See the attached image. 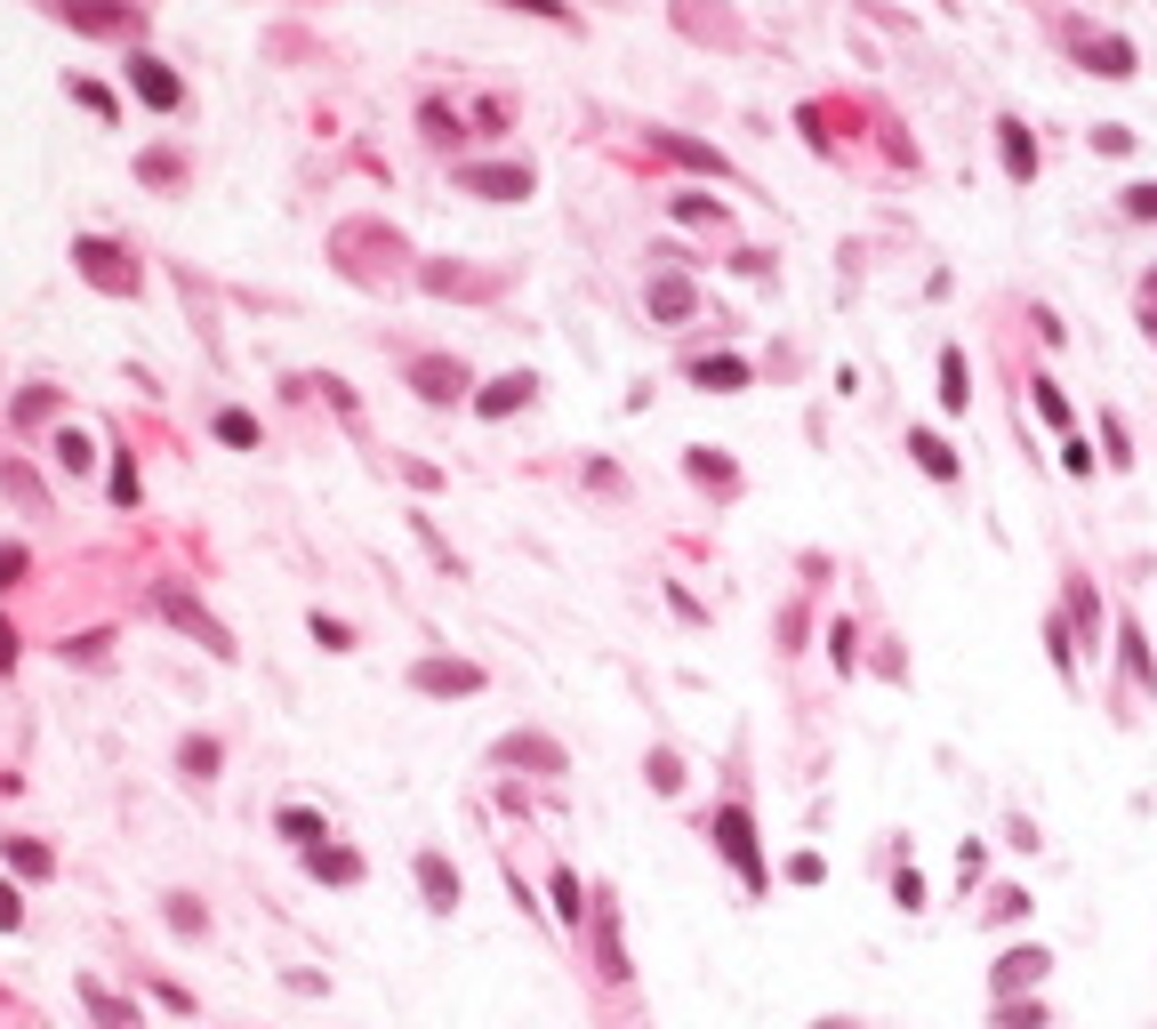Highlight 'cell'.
Here are the masks:
<instances>
[{
	"label": "cell",
	"mask_w": 1157,
	"mask_h": 1029,
	"mask_svg": "<svg viewBox=\"0 0 1157 1029\" xmlns=\"http://www.w3.org/2000/svg\"><path fill=\"white\" fill-rule=\"evenodd\" d=\"M716 852L740 869V885H747V893H764V885H772L764 852H756V820H747V797H724V812H716Z\"/></svg>",
	"instance_id": "obj_1"
},
{
	"label": "cell",
	"mask_w": 1157,
	"mask_h": 1029,
	"mask_svg": "<svg viewBox=\"0 0 1157 1029\" xmlns=\"http://www.w3.org/2000/svg\"><path fill=\"white\" fill-rule=\"evenodd\" d=\"M1045 966H1053V949H1037V941H1020V949H1005V957H997V973H989V989H997V998H1020V989H1037V981H1045Z\"/></svg>",
	"instance_id": "obj_2"
},
{
	"label": "cell",
	"mask_w": 1157,
	"mask_h": 1029,
	"mask_svg": "<svg viewBox=\"0 0 1157 1029\" xmlns=\"http://www.w3.org/2000/svg\"><path fill=\"white\" fill-rule=\"evenodd\" d=\"M129 89H138V97H145L153 113H178V97H185V81L169 73L161 57H129Z\"/></svg>",
	"instance_id": "obj_3"
},
{
	"label": "cell",
	"mask_w": 1157,
	"mask_h": 1029,
	"mask_svg": "<svg viewBox=\"0 0 1157 1029\" xmlns=\"http://www.w3.org/2000/svg\"><path fill=\"white\" fill-rule=\"evenodd\" d=\"M161 611H169V620H178V628H193L201 643H210V651H218V660H233V636H225V628H218V620H210V611H201L193 596H178V588H161Z\"/></svg>",
	"instance_id": "obj_4"
},
{
	"label": "cell",
	"mask_w": 1157,
	"mask_h": 1029,
	"mask_svg": "<svg viewBox=\"0 0 1157 1029\" xmlns=\"http://www.w3.org/2000/svg\"><path fill=\"white\" fill-rule=\"evenodd\" d=\"M411 387H419L426 402H459V394H466V362L426 354V362H411Z\"/></svg>",
	"instance_id": "obj_5"
},
{
	"label": "cell",
	"mask_w": 1157,
	"mask_h": 1029,
	"mask_svg": "<svg viewBox=\"0 0 1157 1029\" xmlns=\"http://www.w3.org/2000/svg\"><path fill=\"white\" fill-rule=\"evenodd\" d=\"M411 683H419V692H483V668H466V660H419Z\"/></svg>",
	"instance_id": "obj_6"
},
{
	"label": "cell",
	"mask_w": 1157,
	"mask_h": 1029,
	"mask_svg": "<svg viewBox=\"0 0 1157 1029\" xmlns=\"http://www.w3.org/2000/svg\"><path fill=\"white\" fill-rule=\"evenodd\" d=\"M908 459L925 467L933 483H957V474H965V467H957V451H948V442H940L933 427H916V434H908Z\"/></svg>",
	"instance_id": "obj_7"
},
{
	"label": "cell",
	"mask_w": 1157,
	"mask_h": 1029,
	"mask_svg": "<svg viewBox=\"0 0 1157 1029\" xmlns=\"http://www.w3.org/2000/svg\"><path fill=\"white\" fill-rule=\"evenodd\" d=\"M466 186H474V193H491V201H523V193H531V169H523V161H515V169L491 161V169H466Z\"/></svg>",
	"instance_id": "obj_8"
},
{
	"label": "cell",
	"mask_w": 1157,
	"mask_h": 1029,
	"mask_svg": "<svg viewBox=\"0 0 1157 1029\" xmlns=\"http://www.w3.org/2000/svg\"><path fill=\"white\" fill-rule=\"evenodd\" d=\"M419 885H426V909H442V917L459 909V869L442 852H419Z\"/></svg>",
	"instance_id": "obj_9"
},
{
	"label": "cell",
	"mask_w": 1157,
	"mask_h": 1029,
	"mask_svg": "<svg viewBox=\"0 0 1157 1029\" xmlns=\"http://www.w3.org/2000/svg\"><path fill=\"white\" fill-rule=\"evenodd\" d=\"M49 9L89 24V32H129V24H138V9H97V0H49Z\"/></svg>",
	"instance_id": "obj_10"
},
{
	"label": "cell",
	"mask_w": 1157,
	"mask_h": 1029,
	"mask_svg": "<svg viewBox=\"0 0 1157 1029\" xmlns=\"http://www.w3.org/2000/svg\"><path fill=\"white\" fill-rule=\"evenodd\" d=\"M305 869H314L322 885H354V877H362V852H346V845H314V852H305Z\"/></svg>",
	"instance_id": "obj_11"
},
{
	"label": "cell",
	"mask_w": 1157,
	"mask_h": 1029,
	"mask_svg": "<svg viewBox=\"0 0 1157 1029\" xmlns=\"http://www.w3.org/2000/svg\"><path fill=\"white\" fill-rule=\"evenodd\" d=\"M1085 64H1094V73H1109V81H1126V73H1134V49L1117 41V32H1101V41L1085 32Z\"/></svg>",
	"instance_id": "obj_12"
},
{
	"label": "cell",
	"mask_w": 1157,
	"mask_h": 1029,
	"mask_svg": "<svg viewBox=\"0 0 1157 1029\" xmlns=\"http://www.w3.org/2000/svg\"><path fill=\"white\" fill-rule=\"evenodd\" d=\"M965 402H973V370L957 347H940V410H965Z\"/></svg>",
	"instance_id": "obj_13"
},
{
	"label": "cell",
	"mask_w": 1157,
	"mask_h": 1029,
	"mask_svg": "<svg viewBox=\"0 0 1157 1029\" xmlns=\"http://www.w3.org/2000/svg\"><path fill=\"white\" fill-rule=\"evenodd\" d=\"M531 402V379L515 370V379H491V394H474V410H483V419H506V410H523Z\"/></svg>",
	"instance_id": "obj_14"
},
{
	"label": "cell",
	"mask_w": 1157,
	"mask_h": 1029,
	"mask_svg": "<svg viewBox=\"0 0 1157 1029\" xmlns=\"http://www.w3.org/2000/svg\"><path fill=\"white\" fill-rule=\"evenodd\" d=\"M997 137H1005V169H1013V178H1037V137L1020 129V121H997Z\"/></svg>",
	"instance_id": "obj_15"
},
{
	"label": "cell",
	"mask_w": 1157,
	"mask_h": 1029,
	"mask_svg": "<svg viewBox=\"0 0 1157 1029\" xmlns=\"http://www.w3.org/2000/svg\"><path fill=\"white\" fill-rule=\"evenodd\" d=\"M81 273H89V282H105V290H138V273H121L105 242H81Z\"/></svg>",
	"instance_id": "obj_16"
},
{
	"label": "cell",
	"mask_w": 1157,
	"mask_h": 1029,
	"mask_svg": "<svg viewBox=\"0 0 1157 1029\" xmlns=\"http://www.w3.org/2000/svg\"><path fill=\"white\" fill-rule=\"evenodd\" d=\"M274 829H282L290 845H305V852L330 837V829H322V812H305V805H282V812H274Z\"/></svg>",
	"instance_id": "obj_17"
},
{
	"label": "cell",
	"mask_w": 1157,
	"mask_h": 1029,
	"mask_svg": "<svg viewBox=\"0 0 1157 1029\" xmlns=\"http://www.w3.org/2000/svg\"><path fill=\"white\" fill-rule=\"evenodd\" d=\"M499 765H539V772H563V748L555 740H506Z\"/></svg>",
	"instance_id": "obj_18"
},
{
	"label": "cell",
	"mask_w": 1157,
	"mask_h": 1029,
	"mask_svg": "<svg viewBox=\"0 0 1157 1029\" xmlns=\"http://www.w3.org/2000/svg\"><path fill=\"white\" fill-rule=\"evenodd\" d=\"M652 146L675 153V161H692V169H707V178H724V153H716V146H692V137H667V129L652 137Z\"/></svg>",
	"instance_id": "obj_19"
},
{
	"label": "cell",
	"mask_w": 1157,
	"mask_h": 1029,
	"mask_svg": "<svg viewBox=\"0 0 1157 1029\" xmlns=\"http://www.w3.org/2000/svg\"><path fill=\"white\" fill-rule=\"evenodd\" d=\"M692 379H700V387H716V394H740V387H747V362H740V354H716V362H700Z\"/></svg>",
	"instance_id": "obj_20"
},
{
	"label": "cell",
	"mask_w": 1157,
	"mask_h": 1029,
	"mask_svg": "<svg viewBox=\"0 0 1157 1029\" xmlns=\"http://www.w3.org/2000/svg\"><path fill=\"white\" fill-rule=\"evenodd\" d=\"M1069 611H1077V628H1085V643H1101V596L1085 588V579H1069Z\"/></svg>",
	"instance_id": "obj_21"
},
{
	"label": "cell",
	"mask_w": 1157,
	"mask_h": 1029,
	"mask_svg": "<svg viewBox=\"0 0 1157 1029\" xmlns=\"http://www.w3.org/2000/svg\"><path fill=\"white\" fill-rule=\"evenodd\" d=\"M652 314L684 322V314H692V282H652Z\"/></svg>",
	"instance_id": "obj_22"
},
{
	"label": "cell",
	"mask_w": 1157,
	"mask_h": 1029,
	"mask_svg": "<svg viewBox=\"0 0 1157 1029\" xmlns=\"http://www.w3.org/2000/svg\"><path fill=\"white\" fill-rule=\"evenodd\" d=\"M555 909H563L571 933H578V917H587V893H578V877H571V869H555Z\"/></svg>",
	"instance_id": "obj_23"
},
{
	"label": "cell",
	"mask_w": 1157,
	"mask_h": 1029,
	"mask_svg": "<svg viewBox=\"0 0 1157 1029\" xmlns=\"http://www.w3.org/2000/svg\"><path fill=\"white\" fill-rule=\"evenodd\" d=\"M218 442H233V451H250V442H258V419H250V410H218Z\"/></svg>",
	"instance_id": "obj_24"
},
{
	"label": "cell",
	"mask_w": 1157,
	"mask_h": 1029,
	"mask_svg": "<svg viewBox=\"0 0 1157 1029\" xmlns=\"http://www.w3.org/2000/svg\"><path fill=\"white\" fill-rule=\"evenodd\" d=\"M997 1029H1045V1006L1029 998V1006H1020V998H997Z\"/></svg>",
	"instance_id": "obj_25"
},
{
	"label": "cell",
	"mask_w": 1157,
	"mask_h": 1029,
	"mask_svg": "<svg viewBox=\"0 0 1157 1029\" xmlns=\"http://www.w3.org/2000/svg\"><path fill=\"white\" fill-rule=\"evenodd\" d=\"M178 765H185L193 780H210V772H218V740H185V748H178Z\"/></svg>",
	"instance_id": "obj_26"
},
{
	"label": "cell",
	"mask_w": 1157,
	"mask_h": 1029,
	"mask_svg": "<svg viewBox=\"0 0 1157 1029\" xmlns=\"http://www.w3.org/2000/svg\"><path fill=\"white\" fill-rule=\"evenodd\" d=\"M314 643H322V651H354V628H346V620H322V611H314Z\"/></svg>",
	"instance_id": "obj_27"
},
{
	"label": "cell",
	"mask_w": 1157,
	"mask_h": 1029,
	"mask_svg": "<svg viewBox=\"0 0 1157 1029\" xmlns=\"http://www.w3.org/2000/svg\"><path fill=\"white\" fill-rule=\"evenodd\" d=\"M1020 909H1029L1020 885H997V893H989V925H1005V917H1020Z\"/></svg>",
	"instance_id": "obj_28"
},
{
	"label": "cell",
	"mask_w": 1157,
	"mask_h": 1029,
	"mask_svg": "<svg viewBox=\"0 0 1157 1029\" xmlns=\"http://www.w3.org/2000/svg\"><path fill=\"white\" fill-rule=\"evenodd\" d=\"M1126 668H1134V683H1157V668H1149V651H1141V628H1126Z\"/></svg>",
	"instance_id": "obj_29"
},
{
	"label": "cell",
	"mask_w": 1157,
	"mask_h": 1029,
	"mask_svg": "<svg viewBox=\"0 0 1157 1029\" xmlns=\"http://www.w3.org/2000/svg\"><path fill=\"white\" fill-rule=\"evenodd\" d=\"M9 861H17V869H24V877H49V852H41V845H24V837H17V845H9Z\"/></svg>",
	"instance_id": "obj_30"
},
{
	"label": "cell",
	"mask_w": 1157,
	"mask_h": 1029,
	"mask_svg": "<svg viewBox=\"0 0 1157 1029\" xmlns=\"http://www.w3.org/2000/svg\"><path fill=\"white\" fill-rule=\"evenodd\" d=\"M506 9H523V17H547V24H571V9H563V0H506Z\"/></svg>",
	"instance_id": "obj_31"
},
{
	"label": "cell",
	"mask_w": 1157,
	"mask_h": 1029,
	"mask_svg": "<svg viewBox=\"0 0 1157 1029\" xmlns=\"http://www.w3.org/2000/svg\"><path fill=\"white\" fill-rule=\"evenodd\" d=\"M1029 387H1037V410H1045V419H1053V427H1062V419H1069V402H1062V394H1053V379H1029Z\"/></svg>",
	"instance_id": "obj_32"
},
{
	"label": "cell",
	"mask_w": 1157,
	"mask_h": 1029,
	"mask_svg": "<svg viewBox=\"0 0 1157 1029\" xmlns=\"http://www.w3.org/2000/svg\"><path fill=\"white\" fill-rule=\"evenodd\" d=\"M1126 218H1157V186H1126Z\"/></svg>",
	"instance_id": "obj_33"
},
{
	"label": "cell",
	"mask_w": 1157,
	"mask_h": 1029,
	"mask_svg": "<svg viewBox=\"0 0 1157 1029\" xmlns=\"http://www.w3.org/2000/svg\"><path fill=\"white\" fill-rule=\"evenodd\" d=\"M24 925V901H17V885H0V933H17Z\"/></svg>",
	"instance_id": "obj_34"
},
{
	"label": "cell",
	"mask_w": 1157,
	"mask_h": 1029,
	"mask_svg": "<svg viewBox=\"0 0 1157 1029\" xmlns=\"http://www.w3.org/2000/svg\"><path fill=\"white\" fill-rule=\"evenodd\" d=\"M73 97H81V106H89V113H105V121H113V97H105V89H97V81H73Z\"/></svg>",
	"instance_id": "obj_35"
},
{
	"label": "cell",
	"mask_w": 1157,
	"mask_h": 1029,
	"mask_svg": "<svg viewBox=\"0 0 1157 1029\" xmlns=\"http://www.w3.org/2000/svg\"><path fill=\"white\" fill-rule=\"evenodd\" d=\"M17 571H24V547H0V588H17Z\"/></svg>",
	"instance_id": "obj_36"
},
{
	"label": "cell",
	"mask_w": 1157,
	"mask_h": 1029,
	"mask_svg": "<svg viewBox=\"0 0 1157 1029\" xmlns=\"http://www.w3.org/2000/svg\"><path fill=\"white\" fill-rule=\"evenodd\" d=\"M9 660H17V636H9V628H0V668H9Z\"/></svg>",
	"instance_id": "obj_37"
}]
</instances>
